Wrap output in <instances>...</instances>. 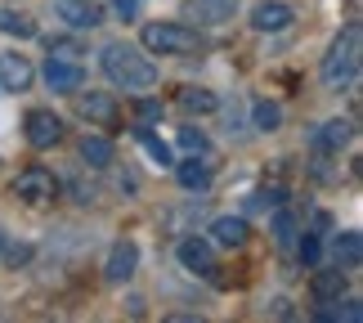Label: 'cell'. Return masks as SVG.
<instances>
[{
    "mask_svg": "<svg viewBox=\"0 0 363 323\" xmlns=\"http://www.w3.org/2000/svg\"><path fill=\"white\" fill-rule=\"evenodd\" d=\"M77 112L90 126H117V104H113V94H104V90L77 94Z\"/></svg>",
    "mask_w": 363,
    "mask_h": 323,
    "instance_id": "obj_7",
    "label": "cell"
},
{
    "mask_svg": "<svg viewBox=\"0 0 363 323\" xmlns=\"http://www.w3.org/2000/svg\"><path fill=\"white\" fill-rule=\"evenodd\" d=\"M32 63L23 54H0V90H27L32 86Z\"/></svg>",
    "mask_w": 363,
    "mask_h": 323,
    "instance_id": "obj_9",
    "label": "cell"
},
{
    "mask_svg": "<svg viewBox=\"0 0 363 323\" xmlns=\"http://www.w3.org/2000/svg\"><path fill=\"white\" fill-rule=\"evenodd\" d=\"M350 135H354V126H350V121H328L323 131L314 135V144L323 148V153H332V148H345V144H350Z\"/></svg>",
    "mask_w": 363,
    "mask_h": 323,
    "instance_id": "obj_17",
    "label": "cell"
},
{
    "mask_svg": "<svg viewBox=\"0 0 363 323\" xmlns=\"http://www.w3.org/2000/svg\"><path fill=\"white\" fill-rule=\"evenodd\" d=\"M54 193H59V180H54L45 166H27V171H18V180H13V198H23V202H50Z\"/></svg>",
    "mask_w": 363,
    "mask_h": 323,
    "instance_id": "obj_4",
    "label": "cell"
},
{
    "mask_svg": "<svg viewBox=\"0 0 363 323\" xmlns=\"http://www.w3.org/2000/svg\"><path fill=\"white\" fill-rule=\"evenodd\" d=\"M211 238L220 247H247V238H251V224L242 216H220L211 224Z\"/></svg>",
    "mask_w": 363,
    "mask_h": 323,
    "instance_id": "obj_12",
    "label": "cell"
},
{
    "mask_svg": "<svg viewBox=\"0 0 363 323\" xmlns=\"http://www.w3.org/2000/svg\"><path fill=\"white\" fill-rule=\"evenodd\" d=\"M135 265H139V247L130 243V238H121V243H113V251H108L104 278L108 283H125V278L135 274Z\"/></svg>",
    "mask_w": 363,
    "mask_h": 323,
    "instance_id": "obj_8",
    "label": "cell"
},
{
    "mask_svg": "<svg viewBox=\"0 0 363 323\" xmlns=\"http://www.w3.org/2000/svg\"><path fill=\"white\" fill-rule=\"evenodd\" d=\"M189 18H198L202 27H220L233 18V0H189Z\"/></svg>",
    "mask_w": 363,
    "mask_h": 323,
    "instance_id": "obj_13",
    "label": "cell"
},
{
    "mask_svg": "<svg viewBox=\"0 0 363 323\" xmlns=\"http://www.w3.org/2000/svg\"><path fill=\"white\" fill-rule=\"evenodd\" d=\"M179 108H184V112H216V108H220V99H216L211 90L184 86V90H179Z\"/></svg>",
    "mask_w": 363,
    "mask_h": 323,
    "instance_id": "obj_18",
    "label": "cell"
},
{
    "mask_svg": "<svg viewBox=\"0 0 363 323\" xmlns=\"http://www.w3.org/2000/svg\"><path fill=\"white\" fill-rule=\"evenodd\" d=\"M81 81H86L81 63H72V59H54V54H50V63H45V86H50V90H59V94H77V90H81Z\"/></svg>",
    "mask_w": 363,
    "mask_h": 323,
    "instance_id": "obj_6",
    "label": "cell"
},
{
    "mask_svg": "<svg viewBox=\"0 0 363 323\" xmlns=\"http://www.w3.org/2000/svg\"><path fill=\"white\" fill-rule=\"evenodd\" d=\"M278 121H283V112H278V104L260 99V104H256V126H260V131H278Z\"/></svg>",
    "mask_w": 363,
    "mask_h": 323,
    "instance_id": "obj_22",
    "label": "cell"
},
{
    "mask_svg": "<svg viewBox=\"0 0 363 323\" xmlns=\"http://www.w3.org/2000/svg\"><path fill=\"white\" fill-rule=\"evenodd\" d=\"M135 112H139V117H144V121H157V117H162V104H152V99H144V104H139Z\"/></svg>",
    "mask_w": 363,
    "mask_h": 323,
    "instance_id": "obj_27",
    "label": "cell"
},
{
    "mask_svg": "<svg viewBox=\"0 0 363 323\" xmlns=\"http://www.w3.org/2000/svg\"><path fill=\"white\" fill-rule=\"evenodd\" d=\"M359 256H363L359 234H341L337 238V265H341V270H359Z\"/></svg>",
    "mask_w": 363,
    "mask_h": 323,
    "instance_id": "obj_20",
    "label": "cell"
},
{
    "mask_svg": "<svg viewBox=\"0 0 363 323\" xmlns=\"http://www.w3.org/2000/svg\"><path fill=\"white\" fill-rule=\"evenodd\" d=\"M99 63H104L108 81H113V86H121V90H135V94H139V90H152V86H157V67H152L135 45H125V40L104 45Z\"/></svg>",
    "mask_w": 363,
    "mask_h": 323,
    "instance_id": "obj_1",
    "label": "cell"
},
{
    "mask_svg": "<svg viewBox=\"0 0 363 323\" xmlns=\"http://www.w3.org/2000/svg\"><path fill=\"white\" fill-rule=\"evenodd\" d=\"M310 292H314V301H323V305L341 301V292H345V270H341V265H337V270H318L314 283H310Z\"/></svg>",
    "mask_w": 363,
    "mask_h": 323,
    "instance_id": "obj_14",
    "label": "cell"
},
{
    "mask_svg": "<svg viewBox=\"0 0 363 323\" xmlns=\"http://www.w3.org/2000/svg\"><path fill=\"white\" fill-rule=\"evenodd\" d=\"M291 5H283V0H264V5L251 13V23H256V32H283V27H291Z\"/></svg>",
    "mask_w": 363,
    "mask_h": 323,
    "instance_id": "obj_11",
    "label": "cell"
},
{
    "mask_svg": "<svg viewBox=\"0 0 363 323\" xmlns=\"http://www.w3.org/2000/svg\"><path fill=\"white\" fill-rule=\"evenodd\" d=\"M0 247H5V234H0Z\"/></svg>",
    "mask_w": 363,
    "mask_h": 323,
    "instance_id": "obj_28",
    "label": "cell"
},
{
    "mask_svg": "<svg viewBox=\"0 0 363 323\" xmlns=\"http://www.w3.org/2000/svg\"><path fill=\"white\" fill-rule=\"evenodd\" d=\"M139 144H144V148H148V153H152V158H157L162 166H166V162H171V148H166V144H162V139H157V135H148V131H139Z\"/></svg>",
    "mask_w": 363,
    "mask_h": 323,
    "instance_id": "obj_24",
    "label": "cell"
},
{
    "mask_svg": "<svg viewBox=\"0 0 363 323\" xmlns=\"http://www.w3.org/2000/svg\"><path fill=\"white\" fill-rule=\"evenodd\" d=\"M274 238H278V243H291V238H296V216H291V212L274 216Z\"/></svg>",
    "mask_w": 363,
    "mask_h": 323,
    "instance_id": "obj_23",
    "label": "cell"
},
{
    "mask_svg": "<svg viewBox=\"0 0 363 323\" xmlns=\"http://www.w3.org/2000/svg\"><path fill=\"white\" fill-rule=\"evenodd\" d=\"M144 50L189 59V54H202V36L193 32V27H184V23H148L144 27Z\"/></svg>",
    "mask_w": 363,
    "mask_h": 323,
    "instance_id": "obj_3",
    "label": "cell"
},
{
    "mask_svg": "<svg viewBox=\"0 0 363 323\" xmlns=\"http://www.w3.org/2000/svg\"><path fill=\"white\" fill-rule=\"evenodd\" d=\"M179 261H184L193 274H211V270H216L211 243H202V238H189V243H179Z\"/></svg>",
    "mask_w": 363,
    "mask_h": 323,
    "instance_id": "obj_15",
    "label": "cell"
},
{
    "mask_svg": "<svg viewBox=\"0 0 363 323\" xmlns=\"http://www.w3.org/2000/svg\"><path fill=\"white\" fill-rule=\"evenodd\" d=\"M54 9H59V18L72 23V27H99L104 23V9L90 5V0H54Z\"/></svg>",
    "mask_w": 363,
    "mask_h": 323,
    "instance_id": "obj_10",
    "label": "cell"
},
{
    "mask_svg": "<svg viewBox=\"0 0 363 323\" xmlns=\"http://www.w3.org/2000/svg\"><path fill=\"white\" fill-rule=\"evenodd\" d=\"M0 32H9V36H36V23L23 18V13H13V9H0Z\"/></svg>",
    "mask_w": 363,
    "mask_h": 323,
    "instance_id": "obj_21",
    "label": "cell"
},
{
    "mask_svg": "<svg viewBox=\"0 0 363 323\" xmlns=\"http://www.w3.org/2000/svg\"><path fill=\"white\" fill-rule=\"evenodd\" d=\"M179 185H184V189H206V185H211V166H206V162H198V158H193V162H179Z\"/></svg>",
    "mask_w": 363,
    "mask_h": 323,
    "instance_id": "obj_19",
    "label": "cell"
},
{
    "mask_svg": "<svg viewBox=\"0 0 363 323\" xmlns=\"http://www.w3.org/2000/svg\"><path fill=\"white\" fill-rule=\"evenodd\" d=\"M359 59H363V27L350 23L337 40H332V50H328V59H323V86H328V90H345V86H354V77H359Z\"/></svg>",
    "mask_w": 363,
    "mask_h": 323,
    "instance_id": "obj_2",
    "label": "cell"
},
{
    "mask_svg": "<svg viewBox=\"0 0 363 323\" xmlns=\"http://www.w3.org/2000/svg\"><path fill=\"white\" fill-rule=\"evenodd\" d=\"M59 139H63V121L54 117V112H45V108L27 112V144L32 148H54Z\"/></svg>",
    "mask_w": 363,
    "mask_h": 323,
    "instance_id": "obj_5",
    "label": "cell"
},
{
    "mask_svg": "<svg viewBox=\"0 0 363 323\" xmlns=\"http://www.w3.org/2000/svg\"><path fill=\"white\" fill-rule=\"evenodd\" d=\"M318 256H323V247H318V238L310 234V238L301 243V265H305V270H314V265H318Z\"/></svg>",
    "mask_w": 363,
    "mask_h": 323,
    "instance_id": "obj_25",
    "label": "cell"
},
{
    "mask_svg": "<svg viewBox=\"0 0 363 323\" xmlns=\"http://www.w3.org/2000/svg\"><path fill=\"white\" fill-rule=\"evenodd\" d=\"M179 144H184L189 153H206V135L193 131V126H184V131H179Z\"/></svg>",
    "mask_w": 363,
    "mask_h": 323,
    "instance_id": "obj_26",
    "label": "cell"
},
{
    "mask_svg": "<svg viewBox=\"0 0 363 323\" xmlns=\"http://www.w3.org/2000/svg\"><path fill=\"white\" fill-rule=\"evenodd\" d=\"M81 162L94 166V171L113 166V144H108L104 135H86V139H81Z\"/></svg>",
    "mask_w": 363,
    "mask_h": 323,
    "instance_id": "obj_16",
    "label": "cell"
}]
</instances>
